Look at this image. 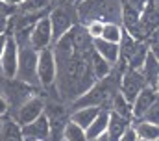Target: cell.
I'll list each match as a JSON object with an SVG mask.
<instances>
[{
    "instance_id": "obj_2",
    "label": "cell",
    "mask_w": 159,
    "mask_h": 141,
    "mask_svg": "<svg viewBox=\"0 0 159 141\" xmlns=\"http://www.w3.org/2000/svg\"><path fill=\"white\" fill-rule=\"evenodd\" d=\"M37 50L32 46H22L19 48V63H17V80L26 82V84H35L37 82Z\"/></svg>"
},
{
    "instance_id": "obj_21",
    "label": "cell",
    "mask_w": 159,
    "mask_h": 141,
    "mask_svg": "<svg viewBox=\"0 0 159 141\" xmlns=\"http://www.w3.org/2000/svg\"><path fill=\"white\" fill-rule=\"evenodd\" d=\"M111 111H115L117 115L124 117V119H129V117H131V104H129L120 93H117L115 99H113V109H111Z\"/></svg>"
},
{
    "instance_id": "obj_6",
    "label": "cell",
    "mask_w": 159,
    "mask_h": 141,
    "mask_svg": "<svg viewBox=\"0 0 159 141\" xmlns=\"http://www.w3.org/2000/svg\"><path fill=\"white\" fill-rule=\"evenodd\" d=\"M52 28H50V22H48V17H41L39 21L34 24V28L30 30L28 35V46H32L34 50H43V48H48L50 43H52Z\"/></svg>"
},
{
    "instance_id": "obj_7",
    "label": "cell",
    "mask_w": 159,
    "mask_h": 141,
    "mask_svg": "<svg viewBox=\"0 0 159 141\" xmlns=\"http://www.w3.org/2000/svg\"><path fill=\"white\" fill-rule=\"evenodd\" d=\"M19 45L17 41L13 39V35L7 37V45L4 48V54L0 58V69H2V74L9 80H15L17 76V63H19Z\"/></svg>"
},
{
    "instance_id": "obj_4",
    "label": "cell",
    "mask_w": 159,
    "mask_h": 141,
    "mask_svg": "<svg viewBox=\"0 0 159 141\" xmlns=\"http://www.w3.org/2000/svg\"><path fill=\"white\" fill-rule=\"evenodd\" d=\"M43 113H44V102H43V99H39V97H28L22 104L17 108V113H15L13 121L22 128V126L34 123Z\"/></svg>"
},
{
    "instance_id": "obj_36",
    "label": "cell",
    "mask_w": 159,
    "mask_h": 141,
    "mask_svg": "<svg viewBox=\"0 0 159 141\" xmlns=\"http://www.w3.org/2000/svg\"><path fill=\"white\" fill-rule=\"evenodd\" d=\"M50 2H52V0H50Z\"/></svg>"
},
{
    "instance_id": "obj_3",
    "label": "cell",
    "mask_w": 159,
    "mask_h": 141,
    "mask_svg": "<svg viewBox=\"0 0 159 141\" xmlns=\"http://www.w3.org/2000/svg\"><path fill=\"white\" fill-rule=\"evenodd\" d=\"M48 22H50V28H52V39H56V41H59L65 34H69L74 26L72 13L63 6L52 9V13L48 15Z\"/></svg>"
},
{
    "instance_id": "obj_15",
    "label": "cell",
    "mask_w": 159,
    "mask_h": 141,
    "mask_svg": "<svg viewBox=\"0 0 159 141\" xmlns=\"http://www.w3.org/2000/svg\"><path fill=\"white\" fill-rule=\"evenodd\" d=\"M148 48H150V46H146V45H143V43H139V41H133V46L128 48V63H129V69L141 70Z\"/></svg>"
},
{
    "instance_id": "obj_32",
    "label": "cell",
    "mask_w": 159,
    "mask_h": 141,
    "mask_svg": "<svg viewBox=\"0 0 159 141\" xmlns=\"http://www.w3.org/2000/svg\"><path fill=\"white\" fill-rule=\"evenodd\" d=\"M24 141H46V139H24Z\"/></svg>"
},
{
    "instance_id": "obj_33",
    "label": "cell",
    "mask_w": 159,
    "mask_h": 141,
    "mask_svg": "<svg viewBox=\"0 0 159 141\" xmlns=\"http://www.w3.org/2000/svg\"><path fill=\"white\" fill-rule=\"evenodd\" d=\"M69 2H78V0H69Z\"/></svg>"
},
{
    "instance_id": "obj_11",
    "label": "cell",
    "mask_w": 159,
    "mask_h": 141,
    "mask_svg": "<svg viewBox=\"0 0 159 141\" xmlns=\"http://www.w3.org/2000/svg\"><path fill=\"white\" fill-rule=\"evenodd\" d=\"M141 74L144 76L148 87L157 89V54H156L154 50H150V48H148L146 58H144V61H143Z\"/></svg>"
},
{
    "instance_id": "obj_27",
    "label": "cell",
    "mask_w": 159,
    "mask_h": 141,
    "mask_svg": "<svg viewBox=\"0 0 159 141\" xmlns=\"http://www.w3.org/2000/svg\"><path fill=\"white\" fill-rule=\"evenodd\" d=\"M7 109H9V104H7L6 97H4V95H0V119L7 113Z\"/></svg>"
},
{
    "instance_id": "obj_12",
    "label": "cell",
    "mask_w": 159,
    "mask_h": 141,
    "mask_svg": "<svg viewBox=\"0 0 159 141\" xmlns=\"http://www.w3.org/2000/svg\"><path fill=\"white\" fill-rule=\"evenodd\" d=\"M129 126V119H124L117 115L115 111H109V119H107V128H106V134L109 136L111 141H117L122 136V132Z\"/></svg>"
},
{
    "instance_id": "obj_29",
    "label": "cell",
    "mask_w": 159,
    "mask_h": 141,
    "mask_svg": "<svg viewBox=\"0 0 159 141\" xmlns=\"http://www.w3.org/2000/svg\"><path fill=\"white\" fill-rule=\"evenodd\" d=\"M93 141H111V139H109V136H107V134L104 132V134H100V136H98L96 139H93Z\"/></svg>"
},
{
    "instance_id": "obj_18",
    "label": "cell",
    "mask_w": 159,
    "mask_h": 141,
    "mask_svg": "<svg viewBox=\"0 0 159 141\" xmlns=\"http://www.w3.org/2000/svg\"><path fill=\"white\" fill-rule=\"evenodd\" d=\"M0 141H24L20 126H19L13 119H9V121H2Z\"/></svg>"
},
{
    "instance_id": "obj_8",
    "label": "cell",
    "mask_w": 159,
    "mask_h": 141,
    "mask_svg": "<svg viewBox=\"0 0 159 141\" xmlns=\"http://www.w3.org/2000/svg\"><path fill=\"white\" fill-rule=\"evenodd\" d=\"M154 104H157V89L146 85V87L133 99V102H131V117L137 119V121H141L143 115H144Z\"/></svg>"
},
{
    "instance_id": "obj_16",
    "label": "cell",
    "mask_w": 159,
    "mask_h": 141,
    "mask_svg": "<svg viewBox=\"0 0 159 141\" xmlns=\"http://www.w3.org/2000/svg\"><path fill=\"white\" fill-rule=\"evenodd\" d=\"M104 99H106L104 89H102L100 85H94V87H91L89 91L81 93V97L76 100V106H78V108H89V106L100 108V102H102Z\"/></svg>"
},
{
    "instance_id": "obj_23",
    "label": "cell",
    "mask_w": 159,
    "mask_h": 141,
    "mask_svg": "<svg viewBox=\"0 0 159 141\" xmlns=\"http://www.w3.org/2000/svg\"><path fill=\"white\" fill-rule=\"evenodd\" d=\"M93 70H94V76H96L98 80H102V78H107V76H109L111 65L106 63L98 54H94V56H93Z\"/></svg>"
},
{
    "instance_id": "obj_17",
    "label": "cell",
    "mask_w": 159,
    "mask_h": 141,
    "mask_svg": "<svg viewBox=\"0 0 159 141\" xmlns=\"http://www.w3.org/2000/svg\"><path fill=\"white\" fill-rule=\"evenodd\" d=\"M133 128H135V134H137L139 141H157L159 139L157 124H152V123H146V121H139Z\"/></svg>"
},
{
    "instance_id": "obj_34",
    "label": "cell",
    "mask_w": 159,
    "mask_h": 141,
    "mask_svg": "<svg viewBox=\"0 0 159 141\" xmlns=\"http://www.w3.org/2000/svg\"><path fill=\"white\" fill-rule=\"evenodd\" d=\"M0 128H2V119H0Z\"/></svg>"
},
{
    "instance_id": "obj_25",
    "label": "cell",
    "mask_w": 159,
    "mask_h": 141,
    "mask_svg": "<svg viewBox=\"0 0 159 141\" xmlns=\"http://www.w3.org/2000/svg\"><path fill=\"white\" fill-rule=\"evenodd\" d=\"M141 121H146V123H152V124H157L159 123V104H154L144 115Z\"/></svg>"
},
{
    "instance_id": "obj_28",
    "label": "cell",
    "mask_w": 159,
    "mask_h": 141,
    "mask_svg": "<svg viewBox=\"0 0 159 141\" xmlns=\"http://www.w3.org/2000/svg\"><path fill=\"white\" fill-rule=\"evenodd\" d=\"M7 37H9V34H6V32H0V58H2V54H4V48H6V45H7Z\"/></svg>"
},
{
    "instance_id": "obj_30",
    "label": "cell",
    "mask_w": 159,
    "mask_h": 141,
    "mask_svg": "<svg viewBox=\"0 0 159 141\" xmlns=\"http://www.w3.org/2000/svg\"><path fill=\"white\" fill-rule=\"evenodd\" d=\"M133 4H135L137 7H144V6L148 4V0H133Z\"/></svg>"
},
{
    "instance_id": "obj_31",
    "label": "cell",
    "mask_w": 159,
    "mask_h": 141,
    "mask_svg": "<svg viewBox=\"0 0 159 141\" xmlns=\"http://www.w3.org/2000/svg\"><path fill=\"white\" fill-rule=\"evenodd\" d=\"M0 4H7V6H17V0H0Z\"/></svg>"
},
{
    "instance_id": "obj_9",
    "label": "cell",
    "mask_w": 159,
    "mask_h": 141,
    "mask_svg": "<svg viewBox=\"0 0 159 141\" xmlns=\"http://www.w3.org/2000/svg\"><path fill=\"white\" fill-rule=\"evenodd\" d=\"M20 130H22L24 139H48V136H50V119H48L46 113H43L34 123L22 126Z\"/></svg>"
},
{
    "instance_id": "obj_1",
    "label": "cell",
    "mask_w": 159,
    "mask_h": 141,
    "mask_svg": "<svg viewBox=\"0 0 159 141\" xmlns=\"http://www.w3.org/2000/svg\"><path fill=\"white\" fill-rule=\"evenodd\" d=\"M35 72H37V82L44 87H48L56 82V78H57V60H56V54L50 46L37 52Z\"/></svg>"
},
{
    "instance_id": "obj_26",
    "label": "cell",
    "mask_w": 159,
    "mask_h": 141,
    "mask_svg": "<svg viewBox=\"0 0 159 141\" xmlns=\"http://www.w3.org/2000/svg\"><path fill=\"white\" fill-rule=\"evenodd\" d=\"M117 141H139V138H137V134H135V128L129 124V126L122 132V136H120Z\"/></svg>"
},
{
    "instance_id": "obj_22",
    "label": "cell",
    "mask_w": 159,
    "mask_h": 141,
    "mask_svg": "<svg viewBox=\"0 0 159 141\" xmlns=\"http://www.w3.org/2000/svg\"><path fill=\"white\" fill-rule=\"evenodd\" d=\"M63 138H65V141H87L85 130L74 123H67V126L63 130Z\"/></svg>"
},
{
    "instance_id": "obj_19",
    "label": "cell",
    "mask_w": 159,
    "mask_h": 141,
    "mask_svg": "<svg viewBox=\"0 0 159 141\" xmlns=\"http://www.w3.org/2000/svg\"><path fill=\"white\" fill-rule=\"evenodd\" d=\"M122 37H124V30H122V26H120V24H117V22H104L102 35H100V39H102V41L120 45Z\"/></svg>"
},
{
    "instance_id": "obj_20",
    "label": "cell",
    "mask_w": 159,
    "mask_h": 141,
    "mask_svg": "<svg viewBox=\"0 0 159 141\" xmlns=\"http://www.w3.org/2000/svg\"><path fill=\"white\" fill-rule=\"evenodd\" d=\"M50 4H52L50 0H20L17 6H19V9H20L22 13L32 15V13H39L43 9H46Z\"/></svg>"
},
{
    "instance_id": "obj_24",
    "label": "cell",
    "mask_w": 159,
    "mask_h": 141,
    "mask_svg": "<svg viewBox=\"0 0 159 141\" xmlns=\"http://www.w3.org/2000/svg\"><path fill=\"white\" fill-rule=\"evenodd\" d=\"M102 28H104V21L100 19H93L89 24H87V35L91 39H100L102 35Z\"/></svg>"
},
{
    "instance_id": "obj_35",
    "label": "cell",
    "mask_w": 159,
    "mask_h": 141,
    "mask_svg": "<svg viewBox=\"0 0 159 141\" xmlns=\"http://www.w3.org/2000/svg\"><path fill=\"white\" fill-rule=\"evenodd\" d=\"M81 2H83V0H81Z\"/></svg>"
},
{
    "instance_id": "obj_5",
    "label": "cell",
    "mask_w": 159,
    "mask_h": 141,
    "mask_svg": "<svg viewBox=\"0 0 159 141\" xmlns=\"http://www.w3.org/2000/svg\"><path fill=\"white\" fill-rule=\"evenodd\" d=\"M148 84H146V80H144V76L141 74V70H133L129 69L124 76H122V80H120V95L131 104L133 102V99L146 87Z\"/></svg>"
},
{
    "instance_id": "obj_10",
    "label": "cell",
    "mask_w": 159,
    "mask_h": 141,
    "mask_svg": "<svg viewBox=\"0 0 159 141\" xmlns=\"http://www.w3.org/2000/svg\"><path fill=\"white\" fill-rule=\"evenodd\" d=\"M93 48H94V54H98L109 65H115L120 60V45L107 43L102 39H93Z\"/></svg>"
},
{
    "instance_id": "obj_14",
    "label": "cell",
    "mask_w": 159,
    "mask_h": 141,
    "mask_svg": "<svg viewBox=\"0 0 159 141\" xmlns=\"http://www.w3.org/2000/svg\"><path fill=\"white\" fill-rule=\"evenodd\" d=\"M107 119H109V111H107V109H100V113L96 115V119H94V121L89 124V128L85 130L87 141L96 139L100 134L106 132V128H107Z\"/></svg>"
},
{
    "instance_id": "obj_13",
    "label": "cell",
    "mask_w": 159,
    "mask_h": 141,
    "mask_svg": "<svg viewBox=\"0 0 159 141\" xmlns=\"http://www.w3.org/2000/svg\"><path fill=\"white\" fill-rule=\"evenodd\" d=\"M100 109L102 108H96V106H89V108H78L74 113H72V119H70V123H74V124H78L80 128H83V130H87L89 128V124L96 119V115L100 113Z\"/></svg>"
}]
</instances>
